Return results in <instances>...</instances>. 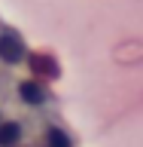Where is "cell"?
<instances>
[{
    "mask_svg": "<svg viewBox=\"0 0 143 147\" xmlns=\"http://www.w3.org/2000/svg\"><path fill=\"white\" fill-rule=\"evenodd\" d=\"M25 55H27V49L15 31H0V61L18 64V61H25Z\"/></svg>",
    "mask_w": 143,
    "mask_h": 147,
    "instance_id": "cell-1",
    "label": "cell"
},
{
    "mask_svg": "<svg viewBox=\"0 0 143 147\" xmlns=\"http://www.w3.org/2000/svg\"><path fill=\"white\" fill-rule=\"evenodd\" d=\"M18 95H21L27 104H43V101H46L43 86H40V83H34V80H25V83H21V86H18Z\"/></svg>",
    "mask_w": 143,
    "mask_h": 147,
    "instance_id": "cell-2",
    "label": "cell"
},
{
    "mask_svg": "<svg viewBox=\"0 0 143 147\" xmlns=\"http://www.w3.org/2000/svg\"><path fill=\"white\" fill-rule=\"evenodd\" d=\"M21 141V126L18 123H0V147H15Z\"/></svg>",
    "mask_w": 143,
    "mask_h": 147,
    "instance_id": "cell-3",
    "label": "cell"
}]
</instances>
